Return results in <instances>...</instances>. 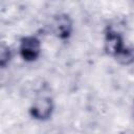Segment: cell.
<instances>
[{"label":"cell","mask_w":134,"mask_h":134,"mask_svg":"<svg viewBox=\"0 0 134 134\" xmlns=\"http://www.w3.org/2000/svg\"><path fill=\"white\" fill-rule=\"evenodd\" d=\"M73 29V23L67 14L58 15L52 22L53 34L61 40H66L71 36Z\"/></svg>","instance_id":"277c9868"},{"label":"cell","mask_w":134,"mask_h":134,"mask_svg":"<svg viewBox=\"0 0 134 134\" xmlns=\"http://www.w3.org/2000/svg\"><path fill=\"white\" fill-rule=\"evenodd\" d=\"M54 105L52 98L50 96L42 95L34 100V103L29 107V114L36 120L45 121L51 117Z\"/></svg>","instance_id":"6da1fadb"},{"label":"cell","mask_w":134,"mask_h":134,"mask_svg":"<svg viewBox=\"0 0 134 134\" xmlns=\"http://www.w3.org/2000/svg\"><path fill=\"white\" fill-rule=\"evenodd\" d=\"M125 48H126V45L124 43V39H122L121 35L118 34L116 30L109 28L106 31L105 39H104L105 52L108 55L116 59Z\"/></svg>","instance_id":"3957f363"},{"label":"cell","mask_w":134,"mask_h":134,"mask_svg":"<svg viewBox=\"0 0 134 134\" xmlns=\"http://www.w3.org/2000/svg\"><path fill=\"white\" fill-rule=\"evenodd\" d=\"M12 57H13V52H12L10 47L8 45L2 44L1 49H0V66H1V68H5L9 64Z\"/></svg>","instance_id":"8992f818"},{"label":"cell","mask_w":134,"mask_h":134,"mask_svg":"<svg viewBox=\"0 0 134 134\" xmlns=\"http://www.w3.org/2000/svg\"><path fill=\"white\" fill-rule=\"evenodd\" d=\"M19 54L25 62H34L41 54V41L36 36H25L20 40Z\"/></svg>","instance_id":"7a4b0ae2"},{"label":"cell","mask_w":134,"mask_h":134,"mask_svg":"<svg viewBox=\"0 0 134 134\" xmlns=\"http://www.w3.org/2000/svg\"><path fill=\"white\" fill-rule=\"evenodd\" d=\"M116 60L122 65H130L134 63V48L126 46V48L120 52Z\"/></svg>","instance_id":"5b68a950"}]
</instances>
